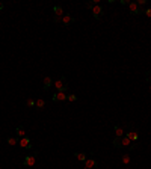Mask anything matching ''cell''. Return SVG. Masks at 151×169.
<instances>
[{
	"label": "cell",
	"instance_id": "52a82bcc",
	"mask_svg": "<svg viewBox=\"0 0 151 169\" xmlns=\"http://www.w3.org/2000/svg\"><path fill=\"white\" fill-rule=\"evenodd\" d=\"M83 163H85V168H86V169H95L97 166H98V162L94 160V158H86Z\"/></svg>",
	"mask_w": 151,
	"mask_h": 169
},
{
	"label": "cell",
	"instance_id": "ba28073f",
	"mask_svg": "<svg viewBox=\"0 0 151 169\" xmlns=\"http://www.w3.org/2000/svg\"><path fill=\"white\" fill-rule=\"evenodd\" d=\"M51 100L55 101V103H58V101H65V100H67V95H65V92H56V94H53Z\"/></svg>",
	"mask_w": 151,
	"mask_h": 169
},
{
	"label": "cell",
	"instance_id": "ac0fdd59",
	"mask_svg": "<svg viewBox=\"0 0 151 169\" xmlns=\"http://www.w3.org/2000/svg\"><path fill=\"white\" fill-rule=\"evenodd\" d=\"M122 145H124V147H130V145H131V140H130L126 135L122 136Z\"/></svg>",
	"mask_w": 151,
	"mask_h": 169
},
{
	"label": "cell",
	"instance_id": "7402d4cb",
	"mask_svg": "<svg viewBox=\"0 0 151 169\" xmlns=\"http://www.w3.org/2000/svg\"><path fill=\"white\" fill-rule=\"evenodd\" d=\"M142 14H145L147 17H150V18H151V8H147L145 11H142Z\"/></svg>",
	"mask_w": 151,
	"mask_h": 169
},
{
	"label": "cell",
	"instance_id": "603a6c76",
	"mask_svg": "<svg viewBox=\"0 0 151 169\" xmlns=\"http://www.w3.org/2000/svg\"><path fill=\"white\" fill-rule=\"evenodd\" d=\"M145 79H147V82L151 83V71H147V73H145Z\"/></svg>",
	"mask_w": 151,
	"mask_h": 169
},
{
	"label": "cell",
	"instance_id": "9a60e30c",
	"mask_svg": "<svg viewBox=\"0 0 151 169\" xmlns=\"http://www.w3.org/2000/svg\"><path fill=\"white\" fill-rule=\"evenodd\" d=\"M44 106H46V100H44V98H39V100L37 101V104H35V107H37L38 110H41V109H44Z\"/></svg>",
	"mask_w": 151,
	"mask_h": 169
},
{
	"label": "cell",
	"instance_id": "30bf717a",
	"mask_svg": "<svg viewBox=\"0 0 151 169\" xmlns=\"http://www.w3.org/2000/svg\"><path fill=\"white\" fill-rule=\"evenodd\" d=\"M15 135H17V137H24L26 136V128L23 127V126H18L17 127V130H15Z\"/></svg>",
	"mask_w": 151,
	"mask_h": 169
},
{
	"label": "cell",
	"instance_id": "7c38bea8",
	"mask_svg": "<svg viewBox=\"0 0 151 169\" xmlns=\"http://www.w3.org/2000/svg\"><path fill=\"white\" fill-rule=\"evenodd\" d=\"M115 136L117 137H122L124 136V128L119 126H115Z\"/></svg>",
	"mask_w": 151,
	"mask_h": 169
},
{
	"label": "cell",
	"instance_id": "4fadbf2b",
	"mask_svg": "<svg viewBox=\"0 0 151 169\" xmlns=\"http://www.w3.org/2000/svg\"><path fill=\"white\" fill-rule=\"evenodd\" d=\"M113 147L115 148H122V137H115L113 139Z\"/></svg>",
	"mask_w": 151,
	"mask_h": 169
},
{
	"label": "cell",
	"instance_id": "3957f363",
	"mask_svg": "<svg viewBox=\"0 0 151 169\" xmlns=\"http://www.w3.org/2000/svg\"><path fill=\"white\" fill-rule=\"evenodd\" d=\"M92 15H94L95 20H100L101 17H103V6L101 5H95L92 8Z\"/></svg>",
	"mask_w": 151,
	"mask_h": 169
},
{
	"label": "cell",
	"instance_id": "5bb4252c",
	"mask_svg": "<svg viewBox=\"0 0 151 169\" xmlns=\"http://www.w3.org/2000/svg\"><path fill=\"white\" fill-rule=\"evenodd\" d=\"M6 140H8V144H9V145H18V137H17V136H9Z\"/></svg>",
	"mask_w": 151,
	"mask_h": 169
},
{
	"label": "cell",
	"instance_id": "cb8c5ba5",
	"mask_svg": "<svg viewBox=\"0 0 151 169\" xmlns=\"http://www.w3.org/2000/svg\"><path fill=\"white\" fill-rule=\"evenodd\" d=\"M53 21H55V23H62V17H53Z\"/></svg>",
	"mask_w": 151,
	"mask_h": 169
},
{
	"label": "cell",
	"instance_id": "8fae6325",
	"mask_svg": "<svg viewBox=\"0 0 151 169\" xmlns=\"http://www.w3.org/2000/svg\"><path fill=\"white\" fill-rule=\"evenodd\" d=\"M53 83H55V82H53V80H51V77H44V91H47V89H50V86L53 85Z\"/></svg>",
	"mask_w": 151,
	"mask_h": 169
},
{
	"label": "cell",
	"instance_id": "7a4b0ae2",
	"mask_svg": "<svg viewBox=\"0 0 151 169\" xmlns=\"http://www.w3.org/2000/svg\"><path fill=\"white\" fill-rule=\"evenodd\" d=\"M37 157H38V153L35 151V153L29 154L27 157H24V160H23V165H24V166H27V168L33 166L35 163H37Z\"/></svg>",
	"mask_w": 151,
	"mask_h": 169
},
{
	"label": "cell",
	"instance_id": "e0dca14e",
	"mask_svg": "<svg viewBox=\"0 0 151 169\" xmlns=\"http://www.w3.org/2000/svg\"><path fill=\"white\" fill-rule=\"evenodd\" d=\"M74 157L77 160H80V162H85V160H86V154L85 153H74Z\"/></svg>",
	"mask_w": 151,
	"mask_h": 169
},
{
	"label": "cell",
	"instance_id": "277c9868",
	"mask_svg": "<svg viewBox=\"0 0 151 169\" xmlns=\"http://www.w3.org/2000/svg\"><path fill=\"white\" fill-rule=\"evenodd\" d=\"M131 142H139V135H138V130H133V127L130 126V131L126 135Z\"/></svg>",
	"mask_w": 151,
	"mask_h": 169
},
{
	"label": "cell",
	"instance_id": "d4e9b609",
	"mask_svg": "<svg viewBox=\"0 0 151 169\" xmlns=\"http://www.w3.org/2000/svg\"><path fill=\"white\" fill-rule=\"evenodd\" d=\"M27 106H30V107H35V104H37V101H33V100H29L27 103H26Z\"/></svg>",
	"mask_w": 151,
	"mask_h": 169
},
{
	"label": "cell",
	"instance_id": "6da1fadb",
	"mask_svg": "<svg viewBox=\"0 0 151 169\" xmlns=\"http://www.w3.org/2000/svg\"><path fill=\"white\" fill-rule=\"evenodd\" d=\"M53 86L56 88L58 92H65V91L68 89V82H67L65 77H60V79H58L56 82L53 83Z\"/></svg>",
	"mask_w": 151,
	"mask_h": 169
},
{
	"label": "cell",
	"instance_id": "5b68a950",
	"mask_svg": "<svg viewBox=\"0 0 151 169\" xmlns=\"http://www.w3.org/2000/svg\"><path fill=\"white\" fill-rule=\"evenodd\" d=\"M18 145L21 147V148H30L32 147V140L27 137V136H24V137H21V139H18Z\"/></svg>",
	"mask_w": 151,
	"mask_h": 169
},
{
	"label": "cell",
	"instance_id": "d6986e66",
	"mask_svg": "<svg viewBox=\"0 0 151 169\" xmlns=\"http://www.w3.org/2000/svg\"><path fill=\"white\" fill-rule=\"evenodd\" d=\"M67 100L71 101V103H74V101H77V97L74 94H71V95H67Z\"/></svg>",
	"mask_w": 151,
	"mask_h": 169
},
{
	"label": "cell",
	"instance_id": "83f0119b",
	"mask_svg": "<svg viewBox=\"0 0 151 169\" xmlns=\"http://www.w3.org/2000/svg\"><path fill=\"white\" fill-rule=\"evenodd\" d=\"M150 91H151V83H150Z\"/></svg>",
	"mask_w": 151,
	"mask_h": 169
},
{
	"label": "cell",
	"instance_id": "2e32d148",
	"mask_svg": "<svg viewBox=\"0 0 151 169\" xmlns=\"http://www.w3.org/2000/svg\"><path fill=\"white\" fill-rule=\"evenodd\" d=\"M53 11H55V15H56V17H64V15H65V14H64V9H62L60 6H55V9H53Z\"/></svg>",
	"mask_w": 151,
	"mask_h": 169
},
{
	"label": "cell",
	"instance_id": "44dd1931",
	"mask_svg": "<svg viewBox=\"0 0 151 169\" xmlns=\"http://www.w3.org/2000/svg\"><path fill=\"white\" fill-rule=\"evenodd\" d=\"M85 6L88 8V9H91V11H92V8H94L95 5H94V2H86V3H85Z\"/></svg>",
	"mask_w": 151,
	"mask_h": 169
},
{
	"label": "cell",
	"instance_id": "9c48e42d",
	"mask_svg": "<svg viewBox=\"0 0 151 169\" xmlns=\"http://www.w3.org/2000/svg\"><path fill=\"white\" fill-rule=\"evenodd\" d=\"M73 23H74V17L71 14H65L64 17H62V24H64V26H70Z\"/></svg>",
	"mask_w": 151,
	"mask_h": 169
},
{
	"label": "cell",
	"instance_id": "484cf974",
	"mask_svg": "<svg viewBox=\"0 0 151 169\" xmlns=\"http://www.w3.org/2000/svg\"><path fill=\"white\" fill-rule=\"evenodd\" d=\"M119 3H121V5L124 6V5H129L130 2H129V0H121V2H119Z\"/></svg>",
	"mask_w": 151,
	"mask_h": 169
},
{
	"label": "cell",
	"instance_id": "ffe728a7",
	"mask_svg": "<svg viewBox=\"0 0 151 169\" xmlns=\"http://www.w3.org/2000/svg\"><path fill=\"white\" fill-rule=\"evenodd\" d=\"M122 163H124V165H129V163H130V156H129V154H124V157H122Z\"/></svg>",
	"mask_w": 151,
	"mask_h": 169
},
{
	"label": "cell",
	"instance_id": "8992f818",
	"mask_svg": "<svg viewBox=\"0 0 151 169\" xmlns=\"http://www.w3.org/2000/svg\"><path fill=\"white\" fill-rule=\"evenodd\" d=\"M129 11H130L131 15H139V14H142V11L139 9V6H138L135 2H130V3H129Z\"/></svg>",
	"mask_w": 151,
	"mask_h": 169
},
{
	"label": "cell",
	"instance_id": "4316f807",
	"mask_svg": "<svg viewBox=\"0 0 151 169\" xmlns=\"http://www.w3.org/2000/svg\"><path fill=\"white\" fill-rule=\"evenodd\" d=\"M2 9H3V3H2V2H0V11H2Z\"/></svg>",
	"mask_w": 151,
	"mask_h": 169
}]
</instances>
